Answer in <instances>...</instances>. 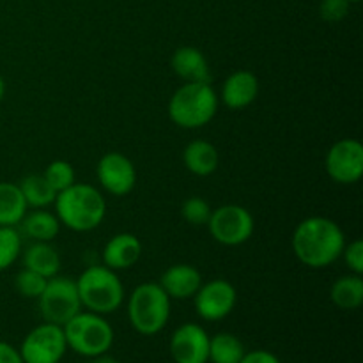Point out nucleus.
Here are the masks:
<instances>
[{
	"mask_svg": "<svg viewBox=\"0 0 363 363\" xmlns=\"http://www.w3.org/2000/svg\"><path fill=\"white\" fill-rule=\"evenodd\" d=\"M238 301L236 287L223 279L202 284L194 296L195 311L204 321H222L234 311Z\"/></svg>",
	"mask_w": 363,
	"mask_h": 363,
	"instance_id": "obj_11",
	"label": "nucleus"
},
{
	"mask_svg": "<svg viewBox=\"0 0 363 363\" xmlns=\"http://www.w3.org/2000/svg\"><path fill=\"white\" fill-rule=\"evenodd\" d=\"M350 4H357V2H362V0H347Z\"/></svg>",
	"mask_w": 363,
	"mask_h": 363,
	"instance_id": "obj_35",
	"label": "nucleus"
},
{
	"mask_svg": "<svg viewBox=\"0 0 363 363\" xmlns=\"http://www.w3.org/2000/svg\"><path fill=\"white\" fill-rule=\"evenodd\" d=\"M43 177L48 181L50 186L59 194V191L66 190L71 184H74V169L71 163L64 162V160H55V162L50 163L48 167L43 172Z\"/></svg>",
	"mask_w": 363,
	"mask_h": 363,
	"instance_id": "obj_26",
	"label": "nucleus"
},
{
	"mask_svg": "<svg viewBox=\"0 0 363 363\" xmlns=\"http://www.w3.org/2000/svg\"><path fill=\"white\" fill-rule=\"evenodd\" d=\"M27 202L20 186L14 183H0V225L16 227L27 215Z\"/></svg>",
	"mask_w": 363,
	"mask_h": 363,
	"instance_id": "obj_20",
	"label": "nucleus"
},
{
	"mask_svg": "<svg viewBox=\"0 0 363 363\" xmlns=\"http://www.w3.org/2000/svg\"><path fill=\"white\" fill-rule=\"evenodd\" d=\"M344 261H346L347 268L351 269V273H357L362 275L363 273V241L354 240L353 243L346 245L342 250Z\"/></svg>",
	"mask_w": 363,
	"mask_h": 363,
	"instance_id": "obj_30",
	"label": "nucleus"
},
{
	"mask_svg": "<svg viewBox=\"0 0 363 363\" xmlns=\"http://www.w3.org/2000/svg\"><path fill=\"white\" fill-rule=\"evenodd\" d=\"M18 186H20L28 208L45 209L52 206L57 197V191L50 186L48 181L43 177V174L41 176L39 174H30V176L23 177Z\"/></svg>",
	"mask_w": 363,
	"mask_h": 363,
	"instance_id": "obj_23",
	"label": "nucleus"
},
{
	"mask_svg": "<svg viewBox=\"0 0 363 363\" xmlns=\"http://www.w3.org/2000/svg\"><path fill=\"white\" fill-rule=\"evenodd\" d=\"M39 300V311L46 323L64 326L71 318L82 311L80 296H78L77 280L69 277H52L46 282L45 291Z\"/></svg>",
	"mask_w": 363,
	"mask_h": 363,
	"instance_id": "obj_7",
	"label": "nucleus"
},
{
	"mask_svg": "<svg viewBox=\"0 0 363 363\" xmlns=\"http://www.w3.org/2000/svg\"><path fill=\"white\" fill-rule=\"evenodd\" d=\"M172 69L181 80L184 82H201V84H209L211 80V71H209L208 59L204 53L194 46H181L174 52Z\"/></svg>",
	"mask_w": 363,
	"mask_h": 363,
	"instance_id": "obj_17",
	"label": "nucleus"
},
{
	"mask_svg": "<svg viewBox=\"0 0 363 363\" xmlns=\"http://www.w3.org/2000/svg\"><path fill=\"white\" fill-rule=\"evenodd\" d=\"M67 350L62 326L43 323L27 333L20 347L23 363H59Z\"/></svg>",
	"mask_w": 363,
	"mask_h": 363,
	"instance_id": "obj_9",
	"label": "nucleus"
},
{
	"mask_svg": "<svg viewBox=\"0 0 363 363\" xmlns=\"http://www.w3.org/2000/svg\"><path fill=\"white\" fill-rule=\"evenodd\" d=\"M350 13V2L347 0H321L319 6V14L328 23H337L344 20Z\"/></svg>",
	"mask_w": 363,
	"mask_h": 363,
	"instance_id": "obj_29",
	"label": "nucleus"
},
{
	"mask_svg": "<svg viewBox=\"0 0 363 363\" xmlns=\"http://www.w3.org/2000/svg\"><path fill=\"white\" fill-rule=\"evenodd\" d=\"M220 98L209 84L184 82L169 101V117L176 126L199 130L213 121Z\"/></svg>",
	"mask_w": 363,
	"mask_h": 363,
	"instance_id": "obj_3",
	"label": "nucleus"
},
{
	"mask_svg": "<svg viewBox=\"0 0 363 363\" xmlns=\"http://www.w3.org/2000/svg\"><path fill=\"white\" fill-rule=\"evenodd\" d=\"M160 286L170 300H188L194 298L202 286V275L191 264H174L163 272Z\"/></svg>",
	"mask_w": 363,
	"mask_h": 363,
	"instance_id": "obj_16",
	"label": "nucleus"
},
{
	"mask_svg": "<svg viewBox=\"0 0 363 363\" xmlns=\"http://www.w3.org/2000/svg\"><path fill=\"white\" fill-rule=\"evenodd\" d=\"M330 300L342 311H357L363 303V280L362 275L351 273L333 282L330 289Z\"/></svg>",
	"mask_w": 363,
	"mask_h": 363,
	"instance_id": "obj_21",
	"label": "nucleus"
},
{
	"mask_svg": "<svg viewBox=\"0 0 363 363\" xmlns=\"http://www.w3.org/2000/svg\"><path fill=\"white\" fill-rule=\"evenodd\" d=\"M20 223L23 227L25 236L34 241H43V243H50L52 240H55L60 230V222L57 215L45 211V209H35V211L28 213Z\"/></svg>",
	"mask_w": 363,
	"mask_h": 363,
	"instance_id": "obj_22",
	"label": "nucleus"
},
{
	"mask_svg": "<svg viewBox=\"0 0 363 363\" xmlns=\"http://www.w3.org/2000/svg\"><path fill=\"white\" fill-rule=\"evenodd\" d=\"M254 216L247 208L238 204H225L213 209L208 229L213 240L225 247H240L254 234Z\"/></svg>",
	"mask_w": 363,
	"mask_h": 363,
	"instance_id": "obj_8",
	"label": "nucleus"
},
{
	"mask_svg": "<svg viewBox=\"0 0 363 363\" xmlns=\"http://www.w3.org/2000/svg\"><path fill=\"white\" fill-rule=\"evenodd\" d=\"M46 282H48V279L30 272V269L23 268L16 275L14 286H16V291L23 298H34V300H38V298L41 296L43 291H45Z\"/></svg>",
	"mask_w": 363,
	"mask_h": 363,
	"instance_id": "obj_28",
	"label": "nucleus"
},
{
	"mask_svg": "<svg viewBox=\"0 0 363 363\" xmlns=\"http://www.w3.org/2000/svg\"><path fill=\"white\" fill-rule=\"evenodd\" d=\"M4 96H6V82H4L2 74H0V101L4 99Z\"/></svg>",
	"mask_w": 363,
	"mask_h": 363,
	"instance_id": "obj_34",
	"label": "nucleus"
},
{
	"mask_svg": "<svg viewBox=\"0 0 363 363\" xmlns=\"http://www.w3.org/2000/svg\"><path fill=\"white\" fill-rule=\"evenodd\" d=\"M53 204L59 222L74 233L94 230L106 215L105 197L87 183H74L59 191Z\"/></svg>",
	"mask_w": 363,
	"mask_h": 363,
	"instance_id": "obj_2",
	"label": "nucleus"
},
{
	"mask_svg": "<svg viewBox=\"0 0 363 363\" xmlns=\"http://www.w3.org/2000/svg\"><path fill=\"white\" fill-rule=\"evenodd\" d=\"M91 363H121L119 360H116V358L108 357V354H99V357H94L92 358Z\"/></svg>",
	"mask_w": 363,
	"mask_h": 363,
	"instance_id": "obj_33",
	"label": "nucleus"
},
{
	"mask_svg": "<svg viewBox=\"0 0 363 363\" xmlns=\"http://www.w3.org/2000/svg\"><path fill=\"white\" fill-rule=\"evenodd\" d=\"M245 346L233 333H218L209 337V360L211 363H240Z\"/></svg>",
	"mask_w": 363,
	"mask_h": 363,
	"instance_id": "obj_24",
	"label": "nucleus"
},
{
	"mask_svg": "<svg viewBox=\"0 0 363 363\" xmlns=\"http://www.w3.org/2000/svg\"><path fill=\"white\" fill-rule=\"evenodd\" d=\"M259 96V80L247 69L234 71L222 87V101L227 108L241 110L250 106Z\"/></svg>",
	"mask_w": 363,
	"mask_h": 363,
	"instance_id": "obj_14",
	"label": "nucleus"
},
{
	"mask_svg": "<svg viewBox=\"0 0 363 363\" xmlns=\"http://www.w3.org/2000/svg\"><path fill=\"white\" fill-rule=\"evenodd\" d=\"M170 354L176 363H208V332L195 323L181 325L170 337Z\"/></svg>",
	"mask_w": 363,
	"mask_h": 363,
	"instance_id": "obj_13",
	"label": "nucleus"
},
{
	"mask_svg": "<svg viewBox=\"0 0 363 363\" xmlns=\"http://www.w3.org/2000/svg\"><path fill=\"white\" fill-rule=\"evenodd\" d=\"M21 252V238L14 227L0 225V272L16 262Z\"/></svg>",
	"mask_w": 363,
	"mask_h": 363,
	"instance_id": "obj_25",
	"label": "nucleus"
},
{
	"mask_svg": "<svg viewBox=\"0 0 363 363\" xmlns=\"http://www.w3.org/2000/svg\"><path fill=\"white\" fill-rule=\"evenodd\" d=\"M99 184L113 197H124L131 194L137 184V170L133 162L123 152H106L99 158L96 167Z\"/></svg>",
	"mask_w": 363,
	"mask_h": 363,
	"instance_id": "obj_12",
	"label": "nucleus"
},
{
	"mask_svg": "<svg viewBox=\"0 0 363 363\" xmlns=\"http://www.w3.org/2000/svg\"><path fill=\"white\" fill-rule=\"evenodd\" d=\"M183 162L188 172H191L194 176H211L220 165L218 149L208 140H194L184 147Z\"/></svg>",
	"mask_w": 363,
	"mask_h": 363,
	"instance_id": "obj_18",
	"label": "nucleus"
},
{
	"mask_svg": "<svg viewBox=\"0 0 363 363\" xmlns=\"http://www.w3.org/2000/svg\"><path fill=\"white\" fill-rule=\"evenodd\" d=\"M0 363H23V360L20 357V351L0 340Z\"/></svg>",
	"mask_w": 363,
	"mask_h": 363,
	"instance_id": "obj_32",
	"label": "nucleus"
},
{
	"mask_svg": "<svg viewBox=\"0 0 363 363\" xmlns=\"http://www.w3.org/2000/svg\"><path fill=\"white\" fill-rule=\"evenodd\" d=\"M77 289L82 307L99 315L116 312L124 300L123 282L117 273L105 264H94L84 269L77 279Z\"/></svg>",
	"mask_w": 363,
	"mask_h": 363,
	"instance_id": "obj_4",
	"label": "nucleus"
},
{
	"mask_svg": "<svg viewBox=\"0 0 363 363\" xmlns=\"http://www.w3.org/2000/svg\"><path fill=\"white\" fill-rule=\"evenodd\" d=\"M240 363H280V360L269 351L255 350L250 351V353H245Z\"/></svg>",
	"mask_w": 363,
	"mask_h": 363,
	"instance_id": "obj_31",
	"label": "nucleus"
},
{
	"mask_svg": "<svg viewBox=\"0 0 363 363\" xmlns=\"http://www.w3.org/2000/svg\"><path fill=\"white\" fill-rule=\"evenodd\" d=\"M170 318V298L160 284H140L128 301V319L140 335L151 337L162 332Z\"/></svg>",
	"mask_w": 363,
	"mask_h": 363,
	"instance_id": "obj_5",
	"label": "nucleus"
},
{
	"mask_svg": "<svg viewBox=\"0 0 363 363\" xmlns=\"http://www.w3.org/2000/svg\"><path fill=\"white\" fill-rule=\"evenodd\" d=\"M326 172L339 184H354L363 176V145L354 138L335 142L326 152Z\"/></svg>",
	"mask_w": 363,
	"mask_h": 363,
	"instance_id": "obj_10",
	"label": "nucleus"
},
{
	"mask_svg": "<svg viewBox=\"0 0 363 363\" xmlns=\"http://www.w3.org/2000/svg\"><path fill=\"white\" fill-rule=\"evenodd\" d=\"M142 255V243L135 234H116L103 248V264L113 272L130 269L138 262Z\"/></svg>",
	"mask_w": 363,
	"mask_h": 363,
	"instance_id": "obj_15",
	"label": "nucleus"
},
{
	"mask_svg": "<svg viewBox=\"0 0 363 363\" xmlns=\"http://www.w3.org/2000/svg\"><path fill=\"white\" fill-rule=\"evenodd\" d=\"M291 245L301 264L321 269L333 264L342 255L346 236L333 220L326 216H311L298 223Z\"/></svg>",
	"mask_w": 363,
	"mask_h": 363,
	"instance_id": "obj_1",
	"label": "nucleus"
},
{
	"mask_svg": "<svg viewBox=\"0 0 363 363\" xmlns=\"http://www.w3.org/2000/svg\"><path fill=\"white\" fill-rule=\"evenodd\" d=\"M23 268L52 279L60 272V255L50 243L35 241L23 252Z\"/></svg>",
	"mask_w": 363,
	"mask_h": 363,
	"instance_id": "obj_19",
	"label": "nucleus"
},
{
	"mask_svg": "<svg viewBox=\"0 0 363 363\" xmlns=\"http://www.w3.org/2000/svg\"><path fill=\"white\" fill-rule=\"evenodd\" d=\"M211 211V206L202 197H190L181 206V216L184 218V222L195 227L208 225Z\"/></svg>",
	"mask_w": 363,
	"mask_h": 363,
	"instance_id": "obj_27",
	"label": "nucleus"
},
{
	"mask_svg": "<svg viewBox=\"0 0 363 363\" xmlns=\"http://www.w3.org/2000/svg\"><path fill=\"white\" fill-rule=\"evenodd\" d=\"M69 350L82 357L94 358L108 353L113 344V328L103 315L94 312H78L62 326Z\"/></svg>",
	"mask_w": 363,
	"mask_h": 363,
	"instance_id": "obj_6",
	"label": "nucleus"
}]
</instances>
